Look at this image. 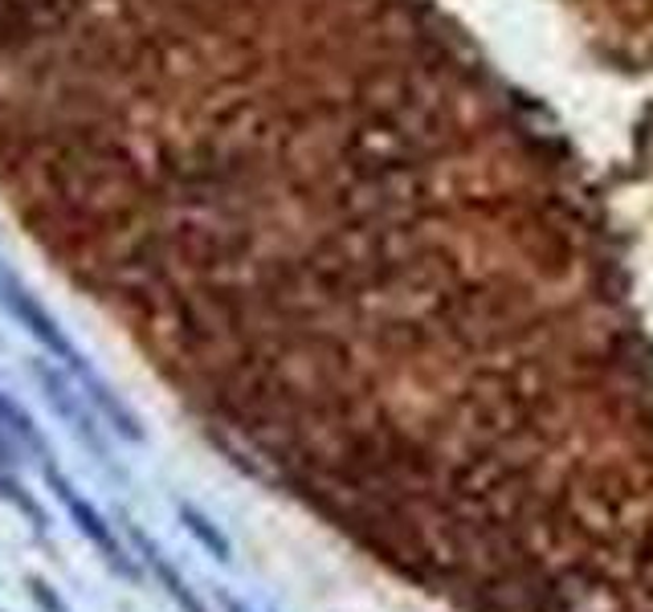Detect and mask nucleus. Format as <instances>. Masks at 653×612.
<instances>
[{
  "label": "nucleus",
  "instance_id": "1",
  "mask_svg": "<svg viewBox=\"0 0 653 612\" xmlns=\"http://www.w3.org/2000/svg\"><path fill=\"white\" fill-rule=\"evenodd\" d=\"M41 474H46V482H50L53 499L62 502L66 514L74 519L78 531H82V535H87L90 543L99 548V555L107 560V568H111V572H119L123 580H131V584H139V575H143V572H139V563L131 560V555H127V548L119 543V535H114V526L107 523V519H102L99 506L82 499V494L74 490V482H70V478H66L62 470H58V465L50 462V458L41 462Z\"/></svg>",
  "mask_w": 653,
  "mask_h": 612
},
{
  "label": "nucleus",
  "instance_id": "2",
  "mask_svg": "<svg viewBox=\"0 0 653 612\" xmlns=\"http://www.w3.org/2000/svg\"><path fill=\"white\" fill-rule=\"evenodd\" d=\"M127 535H131V543H135V551H139V560H143V568H148L151 575H155V584L168 592V596L177 600L180 609L184 612H209V604H204L197 592H192V584L180 575V568L168 555L160 551V543L148 535V531H139V526H127Z\"/></svg>",
  "mask_w": 653,
  "mask_h": 612
},
{
  "label": "nucleus",
  "instance_id": "3",
  "mask_svg": "<svg viewBox=\"0 0 653 612\" xmlns=\"http://www.w3.org/2000/svg\"><path fill=\"white\" fill-rule=\"evenodd\" d=\"M38 375H41V384H46V397H50V404H58V413H62L66 421L74 425V433H82V438H87L90 445L102 453V441H99V433H94V421H90V413H82V404H78L74 392L62 384V375L46 372V368H38Z\"/></svg>",
  "mask_w": 653,
  "mask_h": 612
},
{
  "label": "nucleus",
  "instance_id": "4",
  "mask_svg": "<svg viewBox=\"0 0 653 612\" xmlns=\"http://www.w3.org/2000/svg\"><path fill=\"white\" fill-rule=\"evenodd\" d=\"M177 514H180V526H184V531H189V535L197 539V543H201V548L209 551L213 560H221V563L233 560V543H229V535L213 523V519H209V514L197 511L192 502H180Z\"/></svg>",
  "mask_w": 653,
  "mask_h": 612
},
{
  "label": "nucleus",
  "instance_id": "5",
  "mask_svg": "<svg viewBox=\"0 0 653 612\" xmlns=\"http://www.w3.org/2000/svg\"><path fill=\"white\" fill-rule=\"evenodd\" d=\"M0 425L21 441V450L26 453H33V458H41V462L50 458V445H46V438H41V429L33 425V417H29L9 392H0Z\"/></svg>",
  "mask_w": 653,
  "mask_h": 612
},
{
  "label": "nucleus",
  "instance_id": "6",
  "mask_svg": "<svg viewBox=\"0 0 653 612\" xmlns=\"http://www.w3.org/2000/svg\"><path fill=\"white\" fill-rule=\"evenodd\" d=\"M29 596H33V604H38L41 612H70L62 592H53V584L50 580H41V575H29Z\"/></svg>",
  "mask_w": 653,
  "mask_h": 612
},
{
  "label": "nucleus",
  "instance_id": "7",
  "mask_svg": "<svg viewBox=\"0 0 653 612\" xmlns=\"http://www.w3.org/2000/svg\"><path fill=\"white\" fill-rule=\"evenodd\" d=\"M21 445H17L13 438H4V433H0V470H13L17 462H21Z\"/></svg>",
  "mask_w": 653,
  "mask_h": 612
},
{
  "label": "nucleus",
  "instance_id": "8",
  "mask_svg": "<svg viewBox=\"0 0 653 612\" xmlns=\"http://www.w3.org/2000/svg\"><path fill=\"white\" fill-rule=\"evenodd\" d=\"M225 612H250V609H245V604H241V600L225 596Z\"/></svg>",
  "mask_w": 653,
  "mask_h": 612
},
{
  "label": "nucleus",
  "instance_id": "9",
  "mask_svg": "<svg viewBox=\"0 0 653 612\" xmlns=\"http://www.w3.org/2000/svg\"><path fill=\"white\" fill-rule=\"evenodd\" d=\"M0 612H4V609H0Z\"/></svg>",
  "mask_w": 653,
  "mask_h": 612
}]
</instances>
